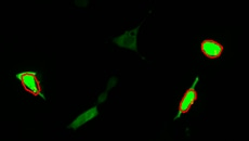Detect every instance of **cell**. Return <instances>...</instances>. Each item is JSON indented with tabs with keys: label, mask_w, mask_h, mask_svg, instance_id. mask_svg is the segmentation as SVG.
I'll return each mask as SVG.
<instances>
[{
	"label": "cell",
	"mask_w": 249,
	"mask_h": 141,
	"mask_svg": "<svg viewBox=\"0 0 249 141\" xmlns=\"http://www.w3.org/2000/svg\"><path fill=\"white\" fill-rule=\"evenodd\" d=\"M197 81H198V77H196L193 86L184 92V95L182 97V99L179 103L178 115L176 116V119L179 118V116H181L182 114L188 113V112L191 110V108H192V105H194V102L198 99V94L195 89V85L197 84Z\"/></svg>",
	"instance_id": "obj_2"
},
{
	"label": "cell",
	"mask_w": 249,
	"mask_h": 141,
	"mask_svg": "<svg viewBox=\"0 0 249 141\" xmlns=\"http://www.w3.org/2000/svg\"><path fill=\"white\" fill-rule=\"evenodd\" d=\"M139 26L136 27L135 30L128 31L124 34V35L116 37L113 40V42L116 43V45L128 48V49H131L133 51L138 52L137 49V35H138Z\"/></svg>",
	"instance_id": "obj_4"
},
{
	"label": "cell",
	"mask_w": 249,
	"mask_h": 141,
	"mask_svg": "<svg viewBox=\"0 0 249 141\" xmlns=\"http://www.w3.org/2000/svg\"><path fill=\"white\" fill-rule=\"evenodd\" d=\"M98 115V109L97 106H94V108H91L90 110L86 111L85 113H83L81 115H79L77 119H76L73 123H71L69 128H73V129H77L78 127H80L81 125H84L87 123V121H89L90 120H92L93 118H95V116Z\"/></svg>",
	"instance_id": "obj_5"
},
{
	"label": "cell",
	"mask_w": 249,
	"mask_h": 141,
	"mask_svg": "<svg viewBox=\"0 0 249 141\" xmlns=\"http://www.w3.org/2000/svg\"><path fill=\"white\" fill-rule=\"evenodd\" d=\"M107 92H104V94H102L101 97H100L99 102H103L105 99H107Z\"/></svg>",
	"instance_id": "obj_7"
},
{
	"label": "cell",
	"mask_w": 249,
	"mask_h": 141,
	"mask_svg": "<svg viewBox=\"0 0 249 141\" xmlns=\"http://www.w3.org/2000/svg\"><path fill=\"white\" fill-rule=\"evenodd\" d=\"M17 77L20 80L23 88L31 95L35 97H42L40 81L38 80L36 73L34 72H23L18 74Z\"/></svg>",
	"instance_id": "obj_1"
},
{
	"label": "cell",
	"mask_w": 249,
	"mask_h": 141,
	"mask_svg": "<svg viewBox=\"0 0 249 141\" xmlns=\"http://www.w3.org/2000/svg\"><path fill=\"white\" fill-rule=\"evenodd\" d=\"M200 50L208 59L215 60L222 56L224 47L221 43L213 40H205L200 42Z\"/></svg>",
	"instance_id": "obj_3"
},
{
	"label": "cell",
	"mask_w": 249,
	"mask_h": 141,
	"mask_svg": "<svg viewBox=\"0 0 249 141\" xmlns=\"http://www.w3.org/2000/svg\"><path fill=\"white\" fill-rule=\"evenodd\" d=\"M115 85H116V80H115V79H111V80H109V81H108L107 89H112Z\"/></svg>",
	"instance_id": "obj_6"
}]
</instances>
